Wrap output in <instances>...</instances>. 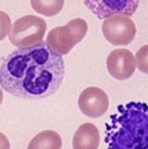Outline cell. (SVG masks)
<instances>
[{
    "mask_svg": "<svg viewBox=\"0 0 148 149\" xmlns=\"http://www.w3.org/2000/svg\"><path fill=\"white\" fill-rule=\"evenodd\" d=\"M62 56L46 42L21 47L9 54L0 65V85L19 98L40 100L57 93L64 79Z\"/></svg>",
    "mask_w": 148,
    "mask_h": 149,
    "instance_id": "obj_1",
    "label": "cell"
},
{
    "mask_svg": "<svg viewBox=\"0 0 148 149\" xmlns=\"http://www.w3.org/2000/svg\"><path fill=\"white\" fill-rule=\"evenodd\" d=\"M105 141L108 149H148V104L118 106L106 123Z\"/></svg>",
    "mask_w": 148,
    "mask_h": 149,
    "instance_id": "obj_2",
    "label": "cell"
},
{
    "mask_svg": "<svg viewBox=\"0 0 148 149\" xmlns=\"http://www.w3.org/2000/svg\"><path fill=\"white\" fill-rule=\"evenodd\" d=\"M84 4L100 20L114 14L131 17L138 8L140 0H84Z\"/></svg>",
    "mask_w": 148,
    "mask_h": 149,
    "instance_id": "obj_6",
    "label": "cell"
},
{
    "mask_svg": "<svg viewBox=\"0 0 148 149\" xmlns=\"http://www.w3.org/2000/svg\"><path fill=\"white\" fill-rule=\"evenodd\" d=\"M2 100H3V93H2V89L0 88V104L2 102Z\"/></svg>",
    "mask_w": 148,
    "mask_h": 149,
    "instance_id": "obj_15",
    "label": "cell"
},
{
    "mask_svg": "<svg viewBox=\"0 0 148 149\" xmlns=\"http://www.w3.org/2000/svg\"><path fill=\"white\" fill-rule=\"evenodd\" d=\"M32 8L39 14L54 17L64 6V0H31Z\"/></svg>",
    "mask_w": 148,
    "mask_h": 149,
    "instance_id": "obj_11",
    "label": "cell"
},
{
    "mask_svg": "<svg viewBox=\"0 0 148 149\" xmlns=\"http://www.w3.org/2000/svg\"><path fill=\"white\" fill-rule=\"evenodd\" d=\"M87 23L81 17L73 19L63 26H58L50 31L46 44L50 49L60 56L68 54L75 45L83 40L87 33Z\"/></svg>",
    "mask_w": 148,
    "mask_h": 149,
    "instance_id": "obj_3",
    "label": "cell"
},
{
    "mask_svg": "<svg viewBox=\"0 0 148 149\" xmlns=\"http://www.w3.org/2000/svg\"><path fill=\"white\" fill-rule=\"evenodd\" d=\"M0 149H10V141L2 133H0Z\"/></svg>",
    "mask_w": 148,
    "mask_h": 149,
    "instance_id": "obj_14",
    "label": "cell"
},
{
    "mask_svg": "<svg viewBox=\"0 0 148 149\" xmlns=\"http://www.w3.org/2000/svg\"><path fill=\"white\" fill-rule=\"evenodd\" d=\"M78 108L88 118H100L109 108V98L101 88L87 87L78 97Z\"/></svg>",
    "mask_w": 148,
    "mask_h": 149,
    "instance_id": "obj_7",
    "label": "cell"
},
{
    "mask_svg": "<svg viewBox=\"0 0 148 149\" xmlns=\"http://www.w3.org/2000/svg\"><path fill=\"white\" fill-rule=\"evenodd\" d=\"M61 136L54 131H43L29 141L27 149H61Z\"/></svg>",
    "mask_w": 148,
    "mask_h": 149,
    "instance_id": "obj_10",
    "label": "cell"
},
{
    "mask_svg": "<svg viewBox=\"0 0 148 149\" xmlns=\"http://www.w3.org/2000/svg\"><path fill=\"white\" fill-rule=\"evenodd\" d=\"M101 29L105 38L114 46L130 45L136 35L135 23L123 14H114L105 19Z\"/></svg>",
    "mask_w": 148,
    "mask_h": 149,
    "instance_id": "obj_5",
    "label": "cell"
},
{
    "mask_svg": "<svg viewBox=\"0 0 148 149\" xmlns=\"http://www.w3.org/2000/svg\"><path fill=\"white\" fill-rule=\"evenodd\" d=\"M46 29V22L41 17L24 15L13 23L9 33V39L19 48L36 45L43 42Z\"/></svg>",
    "mask_w": 148,
    "mask_h": 149,
    "instance_id": "obj_4",
    "label": "cell"
},
{
    "mask_svg": "<svg viewBox=\"0 0 148 149\" xmlns=\"http://www.w3.org/2000/svg\"><path fill=\"white\" fill-rule=\"evenodd\" d=\"M107 69L113 79H128L135 72V57L128 49H115L108 56Z\"/></svg>",
    "mask_w": 148,
    "mask_h": 149,
    "instance_id": "obj_8",
    "label": "cell"
},
{
    "mask_svg": "<svg viewBox=\"0 0 148 149\" xmlns=\"http://www.w3.org/2000/svg\"><path fill=\"white\" fill-rule=\"evenodd\" d=\"M100 135L93 123H84L75 132L72 141L73 149H98Z\"/></svg>",
    "mask_w": 148,
    "mask_h": 149,
    "instance_id": "obj_9",
    "label": "cell"
},
{
    "mask_svg": "<svg viewBox=\"0 0 148 149\" xmlns=\"http://www.w3.org/2000/svg\"><path fill=\"white\" fill-rule=\"evenodd\" d=\"M11 29V19L3 11H0V42L3 40Z\"/></svg>",
    "mask_w": 148,
    "mask_h": 149,
    "instance_id": "obj_13",
    "label": "cell"
},
{
    "mask_svg": "<svg viewBox=\"0 0 148 149\" xmlns=\"http://www.w3.org/2000/svg\"><path fill=\"white\" fill-rule=\"evenodd\" d=\"M136 68L145 74H148V45L140 47L135 54Z\"/></svg>",
    "mask_w": 148,
    "mask_h": 149,
    "instance_id": "obj_12",
    "label": "cell"
}]
</instances>
